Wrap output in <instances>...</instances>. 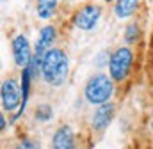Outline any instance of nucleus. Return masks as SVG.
<instances>
[{"mask_svg": "<svg viewBox=\"0 0 153 149\" xmlns=\"http://www.w3.org/2000/svg\"><path fill=\"white\" fill-rule=\"evenodd\" d=\"M68 55L61 48H52L41 59V76L48 85L59 87L68 76Z\"/></svg>", "mask_w": 153, "mask_h": 149, "instance_id": "obj_1", "label": "nucleus"}, {"mask_svg": "<svg viewBox=\"0 0 153 149\" xmlns=\"http://www.w3.org/2000/svg\"><path fill=\"white\" fill-rule=\"evenodd\" d=\"M114 92V83L112 78L105 73H98L94 76H91L85 83L84 89V96L91 105H103L111 100Z\"/></svg>", "mask_w": 153, "mask_h": 149, "instance_id": "obj_2", "label": "nucleus"}, {"mask_svg": "<svg viewBox=\"0 0 153 149\" xmlns=\"http://www.w3.org/2000/svg\"><path fill=\"white\" fill-rule=\"evenodd\" d=\"M134 64V53L130 48L126 46H119L112 52V55L109 57V76L116 80V82H121L125 80L128 73H130V68Z\"/></svg>", "mask_w": 153, "mask_h": 149, "instance_id": "obj_3", "label": "nucleus"}, {"mask_svg": "<svg viewBox=\"0 0 153 149\" xmlns=\"http://www.w3.org/2000/svg\"><path fill=\"white\" fill-rule=\"evenodd\" d=\"M100 16H102V7L89 4V5H84L80 11H76L73 21L80 30H93L96 27Z\"/></svg>", "mask_w": 153, "mask_h": 149, "instance_id": "obj_4", "label": "nucleus"}, {"mask_svg": "<svg viewBox=\"0 0 153 149\" xmlns=\"http://www.w3.org/2000/svg\"><path fill=\"white\" fill-rule=\"evenodd\" d=\"M11 50H13V59H14V64L20 66V68H27L30 59H32V53H30V44L27 41V37L23 34H18L11 41Z\"/></svg>", "mask_w": 153, "mask_h": 149, "instance_id": "obj_5", "label": "nucleus"}, {"mask_svg": "<svg viewBox=\"0 0 153 149\" xmlns=\"http://www.w3.org/2000/svg\"><path fill=\"white\" fill-rule=\"evenodd\" d=\"M0 96H2V107H4V110L11 112V110H14V108H18V105H20V87H18V82L14 78L4 80Z\"/></svg>", "mask_w": 153, "mask_h": 149, "instance_id": "obj_6", "label": "nucleus"}, {"mask_svg": "<svg viewBox=\"0 0 153 149\" xmlns=\"http://www.w3.org/2000/svg\"><path fill=\"white\" fill-rule=\"evenodd\" d=\"M114 112H116V107H114V103H111V101L100 105L98 110L94 112V115H93V121H91L93 130L103 131V130L111 124V121L114 119Z\"/></svg>", "mask_w": 153, "mask_h": 149, "instance_id": "obj_7", "label": "nucleus"}, {"mask_svg": "<svg viewBox=\"0 0 153 149\" xmlns=\"http://www.w3.org/2000/svg\"><path fill=\"white\" fill-rule=\"evenodd\" d=\"M55 36H57V32H55V27H52V25H46V27H43V29H41L39 37H38V41H36V57H38L39 60L45 57V53H46L48 50H52L50 46L53 44Z\"/></svg>", "mask_w": 153, "mask_h": 149, "instance_id": "obj_8", "label": "nucleus"}, {"mask_svg": "<svg viewBox=\"0 0 153 149\" xmlns=\"http://www.w3.org/2000/svg\"><path fill=\"white\" fill-rule=\"evenodd\" d=\"M52 149H75V135L70 126H61L53 133Z\"/></svg>", "mask_w": 153, "mask_h": 149, "instance_id": "obj_9", "label": "nucleus"}, {"mask_svg": "<svg viewBox=\"0 0 153 149\" xmlns=\"http://www.w3.org/2000/svg\"><path fill=\"white\" fill-rule=\"evenodd\" d=\"M139 5V0H116L114 13L117 18H130Z\"/></svg>", "mask_w": 153, "mask_h": 149, "instance_id": "obj_10", "label": "nucleus"}, {"mask_svg": "<svg viewBox=\"0 0 153 149\" xmlns=\"http://www.w3.org/2000/svg\"><path fill=\"white\" fill-rule=\"evenodd\" d=\"M57 9V0H38L36 2V11L41 20H50Z\"/></svg>", "mask_w": 153, "mask_h": 149, "instance_id": "obj_11", "label": "nucleus"}, {"mask_svg": "<svg viewBox=\"0 0 153 149\" xmlns=\"http://www.w3.org/2000/svg\"><path fill=\"white\" fill-rule=\"evenodd\" d=\"M30 78H32V74L29 71V68H23V71H22V108H20V115H22V112L25 108V103H27V98H29Z\"/></svg>", "mask_w": 153, "mask_h": 149, "instance_id": "obj_12", "label": "nucleus"}, {"mask_svg": "<svg viewBox=\"0 0 153 149\" xmlns=\"http://www.w3.org/2000/svg\"><path fill=\"white\" fill-rule=\"evenodd\" d=\"M36 119L41 121V122H45V121L52 119V107H50V105H46V103L38 105V107H36Z\"/></svg>", "mask_w": 153, "mask_h": 149, "instance_id": "obj_13", "label": "nucleus"}, {"mask_svg": "<svg viewBox=\"0 0 153 149\" xmlns=\"http://www.w3.org/2000/svg\"><path fill=\"white\" fill-rule=\"evenodd\" d=\"M139 39V27L134 23V25H128L126 27V32H125V41L126 43H135Z\"/></svg>", "mask_w": 153, "mask_h": 149, "instance_id": "obj_14", "label": "nucleus"}, {"mask_svg": "<svg viewBox=\"0 0 153 149\" xmlns=\"http://www.w3.org/2000/svg\"><path fill=\"white\" fill-rule=\"evenodd\" d=\"M14 149H39V144L36 140H30V139H23L16 144Z\"/></svg>", "mask_w": 153, "mask_h": 149, "instance_id": "obj_15", "label": "nucleus"}, {"mask_svg": "<svg viewBox=\"0 0 153 149\" xmlns=\"http://www.w3.org/2000/svg\"><path fill=\"white\" fill-rule=\"evenodd\" d=\"M0 128H2V131L5 130V119H4V115L0 117Z\"/></svg>", "mask_w": 153, "mask_h": 149, "instance_id": "obj_16", "label": "nucleus"}, {"mask_svg": "<svg viewBox=\"0 0 153 149\" xmlns=\"http://www.w3.org/2000/svg\"><path fill=\"white\" fill-rule=\"evenodd\" d=\"M105 2H112V0H105Z\"/></svg>", "mask_w": 153, "mask_h": 149, "instance_id": "obj_17", "label": "nucleus"}, {"mask_svg": "<svg viewBox=\"0 0 153 149\" xmlns=\"http://www.w3.org/2000/svg\"><path fill=\"white\" fill-rule=\"evenodd\" d=\"M152 128H153V122H152Z\"/></svg>", "mask_w": 153, "mask_h": 149, "instance_id": "obj_18", "label": "nucleus"}]
</instances>
